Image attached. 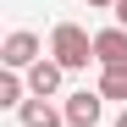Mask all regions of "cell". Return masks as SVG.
Masks as SVG:
<instances>
[{"instance_id":"cell-4","label":"cell","mask_w":127,"mask_h":127,"mask_svg":"<svg viewBox=\"0 0 127 127\" xmlns=\"http://www.w3.org/2000/svg\"><path fill=\"white\" fill-rule=\"evenodd\" d=\"M94 61L99 66H127V28H99L94 33Z\"/></svg>"},{"instance_id":"cell-2","label":"cell","mask_w":127,"mask_h":127,"mask_svg":"<svg viewBox=\"0 0 127 127\" xmlns=\"http://www.w3.org/2000/svg\"><path fill=\"white\" fill-rule=\"evenodd\" d=\"M0 61H6V72H22V66H39V33H28V28H17V33H6V44H0Z\"/></svg>"},{"instance_id":"cell-10","label":"cell","mask_w":127,"mask_h":127,"mask_svg":"<svg viewBox=\"0 0 127 127\" xmlns=\"http://www.w3.org/2000/svg\"><path fill=\"white\" fill-rule=\"evenodd\" d=\"M89 6H116V0H89Z\"/></svg>"},{"instance_id":"cell-7","label":"cell","mask_w":127,"mask_h":127,"mask_svg":"<svg viewBox=\"0 0 127 127\" xmlns=\"http://www.w3.org/2000/svg\"><path fill=\"white\" fill-rule=\"evenodd\" d=\"M99 94L127 105V66H99Z\"/></svg>"},{"instance_id":"cell-3","label":"cell","mask_w":127,"mask_h":127,"mask_svg":"<svg viewBox=\"0 0 127 127\" xmlns=\"http://www.w3.org/2000/svg\"><path fill=\"white\" fill-rule=\"evenodd\" d=\"M66 127H94L99 122V111H105V94L99 89H77V94H66Z\"/></svg>"},{"instance_id":"cell-5","label":"cell","mask_w":127,"mask_h":127,"mask_svg":"<svg viewBox=\"0 0 127 127\" xmlns=\"http://www.w3.org/2000/svg\"><path fill=\"white\" fill-rule=\"evenodd\" d=\"M61 72H66L61 61H39V66H28V94H33V99H50V94L61 89Z\"/></svg>"},{"instance_id":"cell-11","label":"cell","mask_w":127,"mask_h":127,"mask_svg":"<svg viewBox=\"0 0 127 127\" xmlns=\"http://www.w3.org/2000/svg\"><path fill=\"white\" fill-rule=\"evenodd\" d=\"M116 127H127V111H122V116H116Z\"/></svg>"},{"instance_id":"cell-1","label":"cell","mask_w":127,"mask_h":127,"mask_svg":"<svg viewBox=\"0 0 127 127\" xmlns=\"http://www.w3.org/2000/svg\"><path fill=\"white\" fill-rule=\"evenodd\" d=\"M50 61H61L66 72H83L94 61V33H83L77 22H55L50 33Z\"/></svg>"},{"instance_id":"cell-8","label":"cell","mask_w":127,"mask_h":127,"mask_svg":"<svg viewBox=\"0 0 127 127\" xmlns=\"http://www.w3.org/2000/svg\"><path fill=\"white\" fill-rule=\"evenodd\" d=\"M22 89H28V83L17 77V72H0V105H17V111H22V105H28Z\"/></svg>"},{"instance_id":"cell-9","label":"cell","mask_w":127,"mask_h":127,"mask_svg":"<svg viewBox=\"0 0 127 127\" xmlns=\"http://www.w3.org/2000/svg\"><path fill=\"white\" fill-rule=\"evenodd\" d=\"M116 28H127V0H116Z\"/></svg>"},{"instance_id":"cell-6","label":"cell","mask_w":127,"mask_h":127,"mask_svg":"<svg viewBox=\"0 0 127 127\" xmlns=\"http://www.w3.org/2000/svg\"><path fill=\"white\" fill-rule=\"evenodd\" d=\"M17 116H22V127H61V122H66V111H55L50 99H28Z\"/></svg>"}]
</instances>
